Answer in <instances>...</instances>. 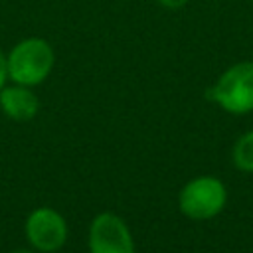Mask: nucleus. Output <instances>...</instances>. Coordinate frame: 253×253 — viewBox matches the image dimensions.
<instances>
[{"label":"nucleus","instance_id":"obj_1","mask_svg":"<svg viewBox=\"0 0 253 253\" xmlns=\"http://www.w3.org/2000/svg\"><path fill=\"white\" fill-rule=\"evenodd\" d=\"M53 63H55V53L51 43L38 36L20 40L6 53L8 77L14 83L26 87L40 85L43 79H47V75L53 69Z\"/></svg>","mask_w":253,"mask_h":253},{"label":"nucleus","instance_id":"obj_2","mask_svg":"<svg viewBox=\"0 0 253 253\" xmlns=\"http://www.w3.org/2000/svg\"><path fill=\"white\" fill-rule=\"evenodd\" d=\"M208 97L233 115L253 111V61H239L227 67L210 87Z\"/></svg>","mask_w":253,"mask_h":253},{"label":"nucleus","instance_id":"obj_3","mask_svg":"<svg viewBox=\"0 0 253 253\" xmlns=\"http://www.w3.org/2000/svg\"><path fill=\"white\" fill-rule=\"evenodd\" d=\"M225 186L211 176H202L188 182L178 198L180 210L192 219H210L225 206Z\"/></svg>","mask_w":253,"mask_h":253},{"label":"nucleus","instance_id":"obj_4","mask_svg":"<svg viewBox=\"0 0 253 253\" xmlns=\"http://www.w3.org/2000/svg\"><path fill=\"white\" fill-rule=\"evenodd\" d=\"M89 253H134L126 223L115 213H99L89 227Z\"/></svg>","mask_w":253,"mask_h":253},{"label":"nucleus","instance_id":"obj_5","mask_svg":"<svg viewBox=\"0 0 253 253\" xmlns=\"http://www.w3.org/2000/svg\"><path fill=\"white\" fill-rule=\"evenodd\" d=\"M26 237L40 251H57L67 239L65 219L51 208H38L26 219Z\"/></svg>","mask_w":253,"mask_h":253},{"label":"nucleus","instance_id":"obj_6","mask_svg":"<svg viewBox=\"0 0 253 253\" xmlns=\"http://www.w3.org/2000/svg\"><path fill=\"white\" fill-rule=\"evenodd\" d=\"M0 107L4 115L14 121H30L36 117L40 101L30 87L16 83L12 87L0 89Z\"/></svg>","mask_w":253,"mask_h":253},{"label":"nucleus","instance_id":"obj_7","mask_svg":"<svg viewBox=\"0 0 253 253\" xmlns=\"http://www.w3.org/2000/svg\"><path fill=\"white\" fill-rule=\"evenodd\" d=\"M233 162L243 172H253V130L245 132L233 148Z\"/></svg>","mask_w":253,"mask_h":253},{"label":"nucleus","instance_id":"obj_8","mask_svg":"<svg viewBox=\"0 0 253 253\" xmlns=\"http://www.w3.org/2000/svg\"><path fill=\"white\" fill-rule=\"evenodd\" d=\"M190 0H158V4L164 8V10H182Z\"/></svg>","mask_w":253,"mask_h":253},{"label":"nucleus","instance_id":"obj_9","mask_svg":"<svg viewBox=\"0 0 253 253\" xmlns=\"http://www.w3.org/2000/svg\"><path fill=\"white\" fill-rule=\"evenodd\" d=\"M6 79H8V65H6V53H4L2 49H0V89L4 87Z\"/></svg>","mask_w":253,"mask_h":253},{"label":"nucleus","instance_id":"obj_10","mask_svg":"<svg viewBox=\"0 0 253 253\" xmlns=\"http://www.w3.org/2000/svg\"><path fill=\"white\" fill-rule=\"evenodd\" d=\"M12 253H32V251H28V249H18V251H12Z\"/></svg>","mask_w":253,"mask_h":253}]
</instances>
